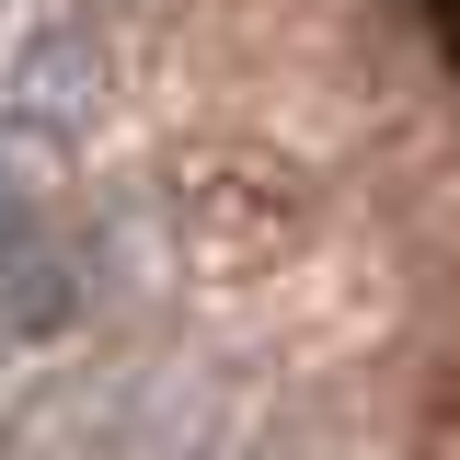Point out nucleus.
Listing matches in <instances>:
<instances>
[{
	"instance_id": "nucleus-1",
	"label": "nucleus",
	"mask_w": 460,
	"mask_h": 460,
	"mask_svg": "<svg viewBox=\"0 0 460 460\" xmlns=\"http://www.w3.org/2000/svg\"><path fill=\"white\" fill-rule=\"evenodd\" d=\"M104 104V47H93V23H23V47H12V138H35V150H69L81 127Z\"/></svg>"
},
{
	"instance_id": "nucleus-2",
	"label": "nucleus",
	"mask_w": 460,
	"mask_h": 460,
	"mask_svg": "<svg viewBox=\"0 0 460 460\" xmlns=\"http://www.w3.org/2000/svg\"><path fill=\"white\" fill-rule=\"evenodd\" d=\"M81 311H93L81 230H69V219L12 230V242H0V334H12V345H47V334H69Z\"/></svg>"
},
{
	"instance_id": "nucleus-3",
	"label": "nucleus",
	"mask_w": 460,
	"mask_h": 460,
	"mask_svg": "<svg viewBox=\"0 0 460 460\" xmlns=\"http://www.w3.org/2000/svg\"><path fill=\"white\" fill-rule=\"evenodd\" d=\"M219 460H323V438H299V426H277V438H242V449H219Z\"/></svg>"
}]
</instances>
